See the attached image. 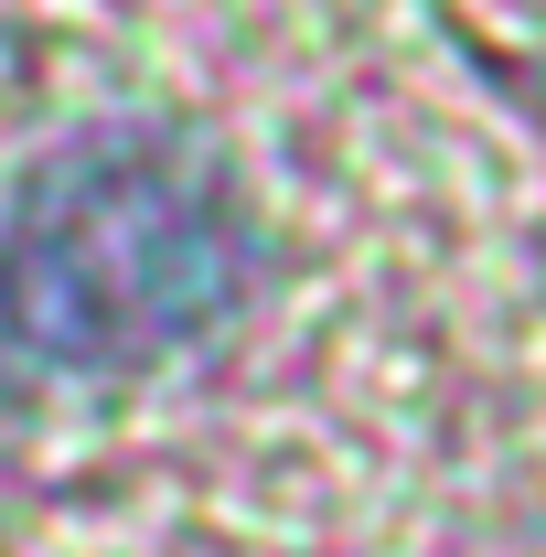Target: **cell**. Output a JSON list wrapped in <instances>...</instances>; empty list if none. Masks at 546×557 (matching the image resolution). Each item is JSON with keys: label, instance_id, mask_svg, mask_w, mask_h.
I'll list each match as a JSON object with an SVG mask.
<instances>
[{"label": "cell", "instance_id": "obj_1", "mask_svg": "<svg viewBox=\"0 0 546 557\" xmlns=\"http://www.w3.org/2000/svg\"><path fill=\"white\" fill-rule=\"evenodd\" d=\"M247 300V205L204 139L97 119L0 205V322L44 364L139 375L194 354Z\"/></svg>", "mask_w": 546, "mask_h": 557}]
</instances>
